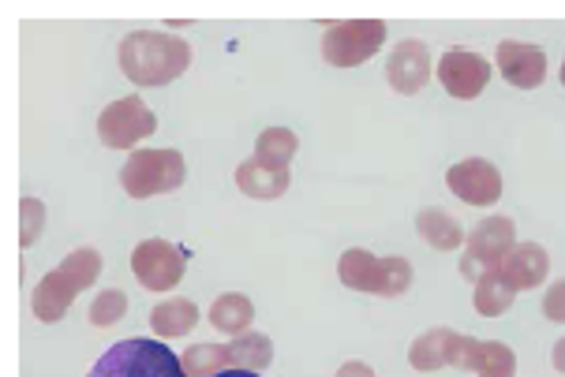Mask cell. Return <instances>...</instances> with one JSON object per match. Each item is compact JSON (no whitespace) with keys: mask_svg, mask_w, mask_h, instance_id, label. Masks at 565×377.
Returning <instances> with one entry per match:
<instances>
[{"mask_svg":"<svg viewBox=\"0 0 565 377\" xmlns=\"http://www.w3.org/2000/svg\"><path fill=\"white\" fill-rule=\"evenodd\" d=\"M338 377H375V370H371L367 363H360V359H352V363H344Z\"/></svg>","mask_w":565,"mask_h":377,"instance_id":"obj_31","label":"cell"},{"mask_svg":"<svg viewBox=\"0 0 565 377\" xmlns=\"http://www.w3.org/2000/svg\"><path fill=\"white\" fill-rule=\"evenodd\" d=\"M513 299H516L513 288L505 284V280L498 277V273H491L487 280H480V284H476L472 306H476V314H480V317H502L513 306Z\"/></svg>","mask_w":565,"mask_h":377,"instance_id":"obj_22","label":"cell"},{"mask_svg":"<svg viewBox=\"0 0 565 377\" xmlns=\"http://www.w3.org/2000/svg\"><path fill=\"white\" fill-rule=\"evenodd\" d=\"M446 187L468 206H494L502 198V172L483 158H465L446 172Z\"/></svg>","mask_w":565,"mask_h":377,"instance_id":"obj_8","label":"cell"},{"mask_svg":"<svg viewBox=\"0 0 565 377\" xmlns=\"http://www.w3.org/2000/svg\"><path fill=\"white\" fill-rule=\"evenodd\" d=\"M476 377H516V352L502 341H483V359Z\"/></svg>","mask_w":565,"mask_h":377,"instance_id":"obj_26","label":"cell"},{"mask_svg":"<svg viewBox=\"0 0 565 377\" xmlns=\"http://www.w3.org/2000/svg\"><path fill=\"white\" fill-rule=\"evenodd\" d=\"M252 322H255V303L241 292H228V295H217L214 306H210V325L225 336H244L252 333Z\"/></svg>","mask_w":565,"mask_h":377,"instance_id":"obj_17","label":"cell"},{"mask_svg":"<svg viewBox=\"0 0 565 377\" xmlns=\"http://www.w3.org/2000/svg\"><path fill=\"white\" fill-rule=\"evenodd\" d=\"M124 314H128V295L117 292V288H105V292L94 295V303H90V325L109 328V325H117Z\"/></svg>","mask_w":565,"mask_h":377,"instance_id":"obj_27","label":"cell"},{"mask_svg":"<svg viewBox=\"0 0 565 377\" xmlns=\"http://www.w3.org/2000/svg\"><path fill=\"white\" fill-rule=\"evenodd\" d=\"M379 273H382V258H375L371 250H363V247L344 250L341 262H338L341 284L352 288V292H375V288H379Z\"/></svg>","mask_w":565,"mask_h":377,"instance_id":"obj_19","label":"cell"},{"mask_svg":"<svg viewBox=\"0 0 565 377\" xmlns=\"http://www.w3.org/2000/svg\"><path fill=\"white\" fill-rule=\"evenodd\" d=\"M180 363H184L188 377H214V374L233 370V366H228V347H217V344H195V347H184V355H180Z\"/></svg>","mask_w":565,"mask_h":377,"instance_id":"obj_23","label":"cell"},{"mask_svg":"<svg viewBox=\"0 0 565 377\" xmlns=\"http://www.w3.org/2000/svg\"><path fill=\"white\" fill-rule=\"evenodd\" d=\"M412 288V262L405 255H390V258H382V273H379V288H375V295L382 299H397V295H405Z\"/></svg>","mask_w":565,"mask_h":377,"instance_id":"obj_25","label":"cell"},{"mask_svg":"<svg viewBox=\"0 0 565 377\" xmlns=\"http://www.w3.org/2000/svg\"><path fill=\"white\" fill-rule=\"evenodd\" d=\"M386 79L397 94H419L430 83V50L419 37H405L386 61Z\"/></svg>","mask_w":565,"mask_h":377,"instance_id":"obj_10","label":"cell"},{"mask_svg":"<svg viewBox=\"0 0 565 377\" xmlns=\"http://www.w3.org/2000/svg\"><path fill=\"white\" fill-rule=\"evenodd\" d=\"M184 153L180 150H136L120 169V187L131 198H158L184 183Z\"/></svg>","mask_w":565,"mask_h":377,"instance_id":"obj_3","label":"cell"},{"mask_svg":"<svg viewBox=\"0 0 565 377\" xmlns=\"http://www.w3.org/2000/svg\"><path fill=\"white\" fill-rule=\"evenodd\" d=\"M289 183H292V172L289 169H285V172L263 169V164H258L255 158L244 161L241 169H236V187H241L247 198H258V202L281 198L285 191H289Z\"/></svg>","mask_w":565,"mask_h":377,"instance_id":"obj_16","label":"cell"},{"mask_svg":"<svg viewBox=\"0 0 565 377\" xmlns=\"http://www.w3.org/2000/svg\"><path fill=\"white\" fill-rule=\"evenodd\" d=\"M42 231H45V206L26 195L23 202H19V244L34 247Z\"/></svg>","mask_w":565,"mask_h":377,"instance_id":"obj_29","label":"cell"},{"mask_svg":"<svg viewBox=\"0 0 565 377\" xmlns=\"http://www.w3.org/2000/svg\"><path fill=\"white\" fill-rule=\"evenodd\" d=\"M551 269V255L540 244H516L510 250L502 266H498V277L513 288V292H529V288H540L547 280Z\"/></svg>","mask_w":565,"mask_h":377,"instance_id":"obj_12","label":"cell"},{"mask_svg":"<svg viewBox=\"0 0 565 377\" xmlns=\"http://www.w3.org/2000/svg\"><path fill=\"white\" fill-rule=\"evenodd\" d=\"M296 150H300V139H296V131L289 128H266L255 139V161L263 164V169L285 172L292 164Z\"/></svg>","mask_w":565,"mask_h":377,"instance_id":"obj_21","label":"cell"},{"mask_svg":"<svg viewBox=\"0 0 565 377\" xmlns=\"http://www.w3.org/2000/svg\"><path fill=\"white\" fill-rule=\"evenodd\" d=\"M214 377H258L252 370H225V374H214Z\"/></svg>","mask_w":565,"mask_h":377,"instance_id":"obj_33","label":"cell"},{"mask_svg":"<svg viewBox=\"0 0 565 377\" xmlns=\"http://www.w3.org/2000/svg\"><path fill=\"white\" fill-rule=\"evenodd\" d=\"M117 61H120V72L147 90V86L177 83L191 67V50H188V42H180V37H172V34L136 31L120 42Z\"/></svg>","mask_w":565,"mask_h":377,"instance_id":"obj_1","label":"cell"},{"mask_svg":"<svg viewBox=\"0 0 565 377\" xmlns=\"http://www.w3.org/2000/svg\"><path fill=\"white\" fill-rule=\"evenodd\" d=\"M480 359H483L480 336L454 333V344H449V366H454V370H465V374H476L480 370Z\"/></svg>","mask_w":565,"mask_h":377,"instance_id":"obj_28","label":"cell"},{"mask_svg":"<svg viewBox=\"0 0 565 377\" xmlns=\"http://www.w3.org/2000/svg\"><path fill=\"white\" fill-rule=\"evenodd\" d=\"M86 377H188V370L172 347L150 336H131L113 344Z\"/></svg>","mask_w":565,"mask_h":377,"instance_id":"obj_2","label":"cell"},{"mask_svg":"<svg viewBox=\"0 0 565 377\" xmlns=\"http://www.w3.org/2000/svg\"><path fill=\"white\" fill-rule=\"evenodd\" d=\"M543 314H547V322H565V277L543 292Z\"/></svg>","mask_w":565,"mask_h":377,"instance_id":"obj_30","label":"cell"},{"mask_svg":"<svg viewBox=\"0 0 565 377\" xmlns=\"http://www.w3.org/2000/svg\"><path fill=\"white\" fill-rule=\"evenodd\" d=\"M416 231H419V239H424L427 247L446 250V255H454V250H465V244H468V231H465L461 220H457L454 214H446V209H438V206L419 209V214H416Z\"/></svg>","mask_w":565,"mask_h":377,"instance_id":"obj_14","label":"cell"},{"mask_svg":"<svg viewBox=\"0 0 565 377\" xmlns=\"http://www.w3.org/2000/svg\"><path fill=\"white\" fill-rule=\"evenodd\" d=\"M558 79H562V86H565V56H562V67H558Z\"/></svg>","mask_w":565,"mask_h":377,"instance_id":"obj_34","label":"cell"},{"mask_svg":"<svg viewBox=\"0 0 565 377\" xmlns=\"http://www.w3.org/2000/svg\"><path fill=\"white\" fill-rule=\"evenodd\" d=\"M225 347H228V366H233V370L263 374L266 366L274 363V344H270V336H263V333L233 336Z\"/></svg>","mask_w":565,"mask_h":377,"instance_id":"obj_20","label":"cell"},{"mask_svg":"<svg viewBox=\"0 0 565 377\" xmlns=\"http://www.w3.org/2000/svg\"><path fill=\"white\" fill-rule=\"evenodd\" d=\"M449 344H454V328H427L408 347V363L419 374H435L449 366Z\"/></svg>","mask_w":565,"mask_h":377,"instance_id":"obj_18","label":"cell"},{"mask_svg":"<svg viewBox=\"0 0 565 377\" xmlns=\"http://www.w3.org/2000/svg\"><path fill=\"white\" fill-rule=\"evenodd\" d=\"M75 295H79V284H75L68 273H61V269H50V273L38 280V288L31 295L34 317H38V322H45V325L61 322V317L72 311Z\"/></svg>","mask_w":565,"mask_h":377,"instance_id":"obj_13","label":"cell"},{"mask_svg":"<svg viewBox=\"0 0 565 377\" xmlns=\"http://www.w3.org/2000/svg\"><path fill=\"white\" fill-rule=\"evenodd\" d=\"M438 83L446 86L449 98L457 101H476L491 83V61H483L472 50H446L435 64Z\"/></svg>","mask_w":565,"mask_h":377,"instance_id":"obj_7","label":"cell"},{"mask_svg":"<svg viewBox=\"0 0 565 377\" xmlns=\"http://www.w3.org/2000/svg\"><path fill=\"white\" fill-rule=\"evenodd\" d=\"M551 363H554V370H558V374H565V336H562L558 344L551 347Z\"/></svg>","mask_w":565,"mask_h":377,"instance_id":"obj_32","label":"cell"},{"mask_svg":"<svg viewBox=\"0 0 565 377\" xmlns=\"http://www.w3.org/2000/svg\"><path fill=\"white\" fill-rule=\"evenodd\" d=\"M386 45V19H344L326 26L322 61L333 67H360Z\"/></svg>","mask_w":565,"mask_h":377,"instance_id":"obj_4","label":"cell"},{"mask_svg":"<svg viewBox=\"0 0 565 377\" xmlns=\"http://www.w3.org/2000/svg\"><path fill=\"white\" fill-rule=\"evenodd\" d=\"M494 67L516 90H535V86L547 79V53L532 42H513L510 37V42H498Z\"/></svg>","mask_w":565,"mask_h":377,"instance_id":"obj_9","label":"cell"},{"mask_svg":"<svg viewBox=\"0 0 565 377\" xmlns=\"http://www.w3.org/2000/svg\"><path fill=\"white\" fill-rule=\"evenodd\" d=\"M154 131H158V116L147 101L139 98V94L113 101L109 109H102V116H98V139L109 150L136 153L139 142L150 139Z\"/></svg>","mask_w":565,"mask_h":377,"instance_id":"obj_5","label":"cell"},{"mask_svg":"<svg viewBox=\"0 0 565 377\" xmlns=\"http://www.w3.org/2000/svg\"><path fill=\"white\" fill-rule=\"evenodd\" d=\"M195 325H199V306L184 295L161 299L154 311H150V328H154L158 341H180Z\"/></svg>","mask_w":565,"mask_h":377,"instance_id":"obj_15","label":"cell"},{"mask_svg":"<svg viewBox=\"0 0 565 377\" xmlns=\"http://www.w3.org/2000/svg\"><path fill=\"white\" fill-rule=\"evenodd\" d=\"M102 255L94 247H79V250H72V255H64L61 258V273H68L75 284H79V292L83 288H94L98 284V277H102Z\"/></svg>","mask_w":565,"mask_h":377,"instance_id":"obj_24","label":"cell"},{"mask_svg":"<svg viewBox=\"0 0 565 377\" xmlns=\"http://www.w3.org/2000/svg\"><path fill=\"white\" fill-rule=\"evenodd\" d=\"M131 269H136V280L147 292H169L184 280L188 255L169 239H142L136 255H131Z\"/></svg>","mask_w":565,"mask_h":377,"instance_id":"obj_6","label":"cell"},{"mask_svg":"<svg viewBox=\"0 0 565 377\" xmlns=\"http://www.w3.org/2000/svg\"><path fill=\"white\" fill-rule=\"evenodd\" d=\"M516 247V225L510 217H483L480 225H472L468 231V244H465V255L480 258L483 266L498 269L510 258V250Z\"/></svg>","mask_w":565,"mask_h":377,"instance_id":"obj_11","label":"cell"}]
</instances>
